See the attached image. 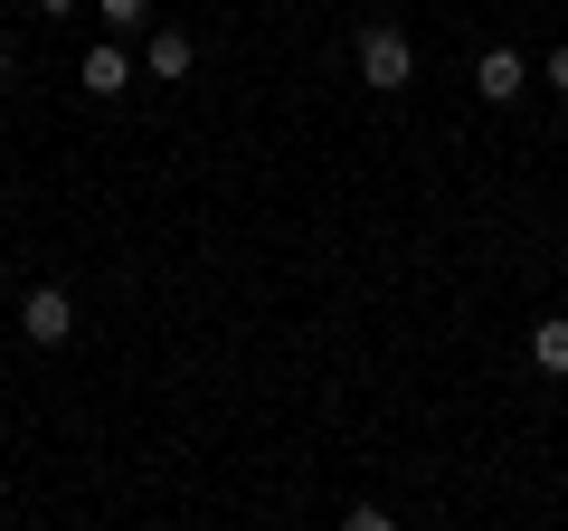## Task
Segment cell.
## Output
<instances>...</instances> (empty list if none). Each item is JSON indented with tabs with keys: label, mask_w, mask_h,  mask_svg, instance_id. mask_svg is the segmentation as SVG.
Wrapping results in <instances>:
<instances>
[{
	"label": "cell",
	"mask_w": 568,
	"mask_h": 531,
	"mask_svg": "<svg viewBox=\"0 0 568 531\" xmlns=\"http://www.w3.org/2000/svg\"><path fill=\"white\" fill-rule=\"evenodd\" d=\"M10 77H20V48H10V39H0V86H10Z\"/></svg>",
	"instance_id": "8"
},
{
	"label": "cell",
	"mask_w": 568,
	"mask_h": 531,
	"mask_svg": "<svg viewBox=\"0 0 568 531\" xmlns=\"http://www.w3.org/2000/svg\"><path fill=\"white\" fill-rule=\"evenodd\" d=\"M521 86H530L521 48H484V58H474V96H484V104H511Z\"/></svg>",
	"instance_id": "3"
},
{
	"label": "cell",
	"mask_w": 568,
	"mask_h": 531,
	"mask_svg": "<svg viewBox=\"0 0 568 531\" xmlns=\"http://www.w3.org/2000/svg\"><path fill=\"white\" fill-rule=\"evenodd\" d=\"M549 86H568V48H549Z\"/></svg>",
	"instance_id": "9"
},
{
	"label": "cell",
	"mask_w": 568,
	"mask_h": 531,
	"mask_svg": "<svg viewBox=\"0 0 568 531\" xmlns=\"http://www.w3.org/2000/svg\"><path fill=\"white\" fill-rule=\"evenodd\" d=\"M77 77H85V96H123V86H133V58H123V48L104 39V48H85V67H77Z\"/></svg>",
	"instance_id": "4"
},
{
	"label": "cell",
	"mask_w": 568,
	"mask_h": 531,
	"mask_svg": "<svg viewBox=\"0 0 568 531\" xmlns=\"http://www.w3.org/2000/svg\"><path fill=\"white\" fill-rule=\"evenodd\" d=\"M142 10H152V0H95V20H104V29H142Z\"/></svg>",
	"instance_id": "7"
},
{
	"label": "cell",
	"mask_w": 568,
	"mask_h": 531,
	"mask_svg": "<svg viewBox=\"0 0 568 531\" xmlns=\"http://www.w3.org/2000/svg\"><path fill=\"white\" fill-rule=\"evenodd\" d=\"M530 361H540L549 380H568V313H549V323L530 332Z\"/></svg>",
	"instance_id": "5"
},
{
	"label": "cell",
	"mask_w": 568,
	"mask_h": 531,
	"mask_svg": "<svg viewBox=\"0 0 568 531\" xmlns=\"http://www.w3.org/2000/svg\"><path fill=\"white\" fill-rule=\"evenodd\" d=\"M407 77H417V48H407L398 29H361V86H379V96H398Z\"/></svg>",
	"instance_id": "1"
},
{
	"label": "cell",
	"mask_w": 568,
	"mask_h": 531,
	"mask_svg": "<svg viewBox=\"0 0 568 531\" xmlns=\"http://www.w3.org/2000/svg\"><path fill=\"white\" fill-rule=\"evenodd\" d=\"M20 332H29V342H39V351H58L67 332H77V304H67L58 285H39V294H29V304H20Z\"/></svg>",
	"instance_id": "2"
},
{
	"label": "cell",
	"mask_w": 568,
	"mask_h": 531,
	"mask_svg": "<svg viewBox=\"0 0 568 531\" xmlns=\"http://www.w3.org/2000/svg\"><path fill=\"white\" fill-rule=\"evenodd\" d=\"M39 10H77V0H39Z\"/></svg>",
	"instance_id": "10"
},
{
	"label": "cell",
	"mask_w": 568,
	"mask_h": 531,
	"mask_svg": "<svg viewBox=\"0 0 568 531\" xmlns=\"http://www.w3.org/2000/svg\"><path fill=\"white\" fill-rule=\"evenodd\" d=\"M190 58H200V48H190L181 29H162V39H152V58H142V67H152V77L171 86V77H190Z\"/></svg>",
	"instance_id": "6"
}]
</instances>
